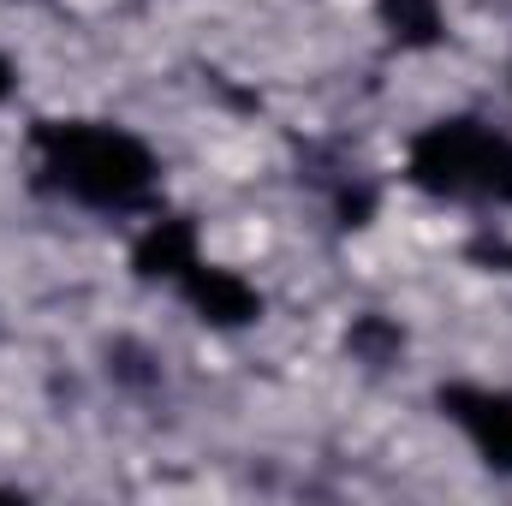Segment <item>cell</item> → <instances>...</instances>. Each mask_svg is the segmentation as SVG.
Instances as JSON below:
<instances>
[{"label": "cell", "instance_id": "cell-1", "mask_svg": "<svg viewBox=\"0 0 512 506\" xmlns=\"http://www.w3.org/2000/svg\"><path fill=\"white\" fill-rule=\"evenodd\" d=\"M36 155L54 191L96 203V209H131L155 185V155L120 126L96 120H42L36 126Z\"/></svg>", "mask_w": 512, "mask_h": 506}, {"label": "cell", "instance_id": "cell-2", "mask_svg": "<svg viewBox=\"0 0 512 506\" xmlns=\"http://www.w3.org/2000/svg\"><path fill=\"white\" fill-rule=\"evenodd\" d=\"M411 179L435 197L512 203V137H495L477 120H441L411 143Z\"/></svg>", "mask_w": 512, "mask_h": 506}, {"label": "cell", "instance_id": "cell-3", "mask_svg": "<svg viewBox=\"0 0 512 506\" xmlns=\"http://www.w3.org/2000/svg\"><path fill=\"white\" fill-rule=\"evenodd\" d=\"M435 399H441V411L471 435V447H477L495 471H512V393H489V387L453 381V387H441Z\"/></svg>", "mask_w": 512, "mask_h": 506}, {"label": "cell", "instance_id": "cell-4", "mask_svg": "<svg viewBox=\"0 0 512 506\" xmlns=\"http://www.w3.org/2000/svg\"><path fill=\"white\" fill-rule=\"evenodd\" d=\"M179 292L191 298V310L215 328H245L262 316V298H256L251 280H239L233 268H209V262H191L179 274Z\"/></svg>", "mask_w": 512, "mask_h": 506}, {"label": "cell", "instance_id": "cell-5", "mask_svg": "<svg viewBox=\"0 0 512 506\" xmlns=\"http://www.w3.org/2000/svg\"><path fill=\"white\" fill-rule=\"evenodd\" d=\"M191 262H197V227L191 221H155L131 251V268L143 280H179Z\"/></svg>", "mask_w": 512, "mask_h": 506}, {"label": "cell", "instance_id": "cell-6", "mask_svg": "<svg viewBox=\"0 0 512 506\" xmlns=\"http://www.w3.org/2000/svg\"><path fill=\"white\" fill-rule=\"evenodd\" d=\"M387 36L399 48H435L447 36V18H441V0H376Z\"/></svg>", "mask_w": 512, "mask_h": 506}, {"label": "cell", "instance_id": "cell-7", "mask_svg": "<svg viewBox=\"0 0 512 506\" xmlns=\"http://www.w3.org/2000/svg\"><path fill=\"white\" fill-rule=\"evenodd\" d=\"M346 352L382 370V364H393V358L405 352V334H399L387 316H364V322H352V334H346Z\"/></svg>", "mask_w": 512, "mask_h": 506}, {"label": "cell", "instance_id": "cell-8", "mask_svg": "<svg viewBox=\"0 0 512 506\" xmlns=\"http://www.w3.org/2000/svg\"><path fill=\"white\" fill-rule=\"evenodd\" d=\"M6 96H12V66L0 60V102H6Z\"/></svg>", "mask_w": 512, "mask_h": 506}, {"label": "cell", "instance_id": "cell-9", "mask_svg": "<svg viewBox=\"0 0 512 506\" xmlns=\"http://www.w3.org/2000/svg\"><path fill=\"white\" fill-rule=\"evenodd\" d=\"M495 262H512V251H495Z\"/></svg>", "mask_w": 512, "mask_h": 506}]
</instances>
